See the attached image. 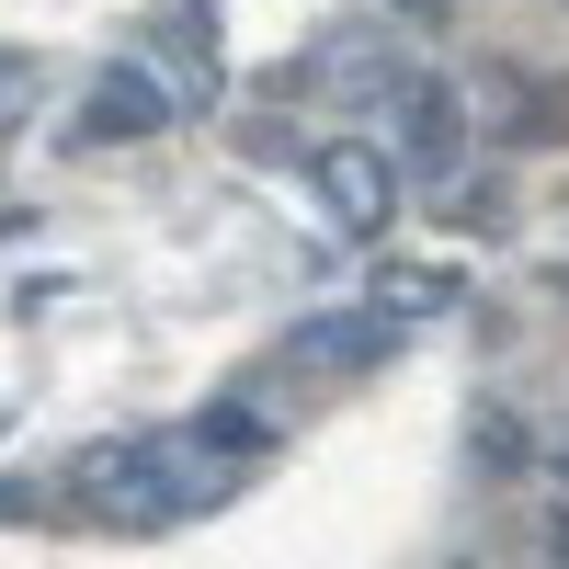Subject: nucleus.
I'll return each instance as SVG.
<instances>
[{"label": "nucleus", "mask_w": 569, "mask_h": 569, "mask_svg": "<svg viewBox=\"0 0 569 569\" xmlns=\"http://www.w3.org/2000/svg\"><path fill=\"white\" fill-rule=\"evenodd\" d=\"M399 149H410V171H456L467 160V103H456V80H399Z\"/></svg>", "instance_id": "nucleus-2"}, {"label": "nucleus", "mask_w": 569, "mask_h": 569, "mask_svg": "<svg viewBox=\"0 0 569 569\" xmlns=\"http://www.w3.org/2000/svg\"><path fill=\"white\" fill-rule=\"evenodd\" d=\"M399 342H410V319L365 308V319H319V330H297V365H388Z\"/></svg>", "instance_id": "nucleus-4"}, {"label": "nucleus", "mask_w": 569, "mask_h": 569, "mask_svg": "<svg viewBox=\"0 0 569 569\" xmlns=\"http://www.w3.org/2000/svg\"><path fill=\"white\" fill-rule=\"evenodd\" d=\"M171 114H182V91H171L160 69H137V58H126V69L91 80V114H80V126H91V137H160Z\"/></svg>", "instance_id": "nucleus-3"}, {"label": "nucleus", "mask_w": 569, "mask_h": 569, "mask_svg": "<svg viewBox=\"0 0 569 569\" xmlns=\"http://www.w3.org/2000/svg\"><path fill=\"white\" fill-rule=\"evenodd\" d=\"M399 12H433V23H445V0H399Z\"/></svg>", "instance_id": "nucleus-8"}, {"label": "nucleus", "mask_w": 569, "mask_h": 569, "mask_svg": "<svg viewBox=\"0 0 569 569\" xmlns=\"http://www.w3.org/2000/svg\"><path fill=\"white\" fill-rule=\"evenodd\" d=\"M456 297H467V284L445 262H388V273H376V308H388V319H445Z\"/></svg>", "instance_id": "nucleus-6"}, {"label": "nucleus", "mask_w": 569, "mask_h": 569, "mask_svg": "<svg viewBox=\"0 0 569 569\" xmlns=\"http://www.w3.org/2000/svg\"><path fill=\"white\" fill-rule=\"evenodd\" d=\"M467 433H479V467H490V479H512V467H525V433H512V410H479Z\"/></svg>", "instance_id": "nucleus-7"}, {"label": "nucleus", "mask_w": 569, "mask_h": 569, "mask_svg": "<svg viewBox=\"0 0 569 569\" xmlns=\"http://www.w3.org/2000/svg\"><path fill=\"white\" fill-rule=\"evenodd\" d=\"M319 69L342 80V103H399V80H410L388 34H330V46H319Z\"/></svg>", "instance_id": "nucleus-5"}, {"label": "nucleus", "mask_w": 569, "mask_h": 569, "mask_svg": "<svg viewBox=\"0 0 569 569\" xmlns=\"http://www.w3.org/2000/svg\"><path fill=\"white\" fill-rule=\"evenodd\" d=\"M308 182H319V217L342 228V240H388V217H399V171H388V149L330 137V149H308Z\"/></svg>", "instance_id": "nucleus-1"}]
</instances>
